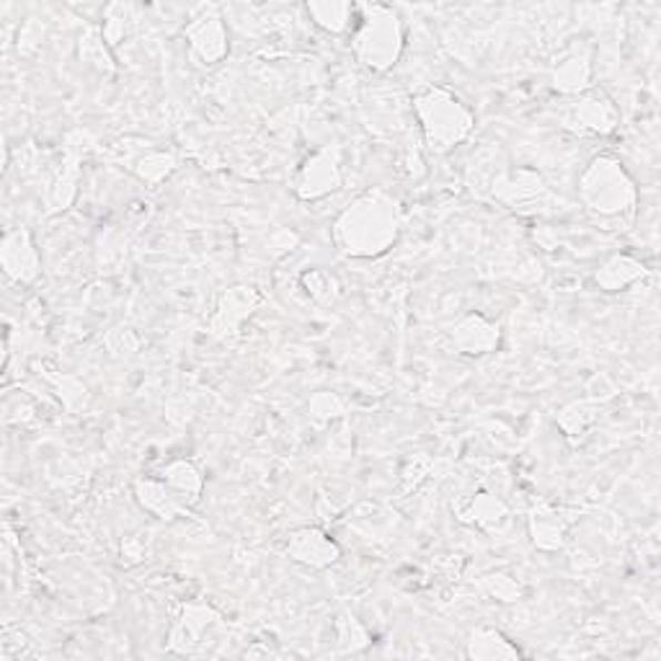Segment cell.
Segmentation results:
<instances>
[{
	"mask_svg": "<svg viewBox=\"0 0 661 661\" xmlns=\"http://www.w3.org/2000/svg\"><path fill=\"white\" fill-rule=\"evenodd\" d=\"M258 305H262V295H258L254 287L243 285V287L227 289V293L220 297L215 316L210 318L212 334L220 338L235 336L243 321H246Z\"/></svg>",
	"mask_w": 661,
	"mask_h": 661,
	"instance_id": "8fae6325",
	"label": "cell"
},
{
	"mask_svg": "<svg viewBox=\"0 0 661 661\" xmlns=\"http://www.w3.org/2000/svg\"><path fill=\"white\" fill-rule=\"evenodd\" d=\"M287 556L295 563L311 566V569H328L342 558V548L321 527H301V530L289 532Z\"/></svg>",
	"mask_w": 661,
	"mask_h": 661,
	"instance_id": "9c48e42d",
	"label": "cell"
},
{
	"mask_svg": "<svg viewBox=\"0 0 661 661\" xmlns=\"http://www.w3.org/2000/svg\"><path fill=\"white\" fill-rule=\"evenodd\" d=\"M509 515L507 504L501 499H496L491 494H478L470 499L468 509L462 511V522H470V525H478V527H494L499 525L504 517Z\"/></svg>",
	"mask_w": 661,
	"mask_h": 661,
	"instance_id": "7402d4cb",
	"label": "cell"
},
{
	"mask_svg": "<svg viewBox=\"0 0 661 661\" xmlns=\"http://www.w3.org/2000/svg\"><path fill=\"white\" fill-rule=\"evenodd\" d=\"M0 266L3 274L16 285H31L42 274V262L34 238L27 227H11L6 231L3 243H0Z\"/></svg>",
	"mask_w": 661,
	"mask_h": 661,
	"instance_id": "52a82bcc",
	"label": "cell"
},
{
	"mask_svg": "<svg viewBox=\"0 0 661 661\" xmlns=\"http://www.w3.org/2000/svg\"><path fill=\"white\" fill-rule=\"evenodd\" d=\"M159 476H161V481L169 486V489L176 494L181 501L186 504V507H192V504L200 501L202 489H204V476H202V470L196 468L194 460H186V458L173 460L161 470Z\"/></svg>",
	"mask_w": 661,
	"mask_h": 661,
	"instance_id": "2e32d148",
	"label": "cell"
},
{
	"mask_svg": "<svg viewBox=\"0 0 661 661\" xmlns=\"http://www.w3.org/2000/svg\"><path fill=\"white\" fill-rule=\"evenodd\" d=\"M579 200L597 223L623 225L628 217H633L639 192L623 163L612 155H600L579 176Z\"/></svg>",
	"mask_w": 661,
	"mask_h": 661,
	"instance_id": "7a4b0ae2",
	"label": "cell"
},
{
	"mask_svg": "<svg viewBox=\"0 0 661 661\" xmlns=\"http://www.w3.org/2000/svg\"><path fill=\"white\" fill-rule=\"evenodd\" d=\"M184 37L189 42V54L194 62L210 68L217 65L225 58L231 44H227V29L223 16L215 6H202L192 21L186 23Z\"/></svg>",
	"mask_w": 661,
	"mask_h": 661,
	"instance_id": "5b68a950",
	"label": "cell"
},
{
	"mask_svg": "<svg viewBox=\"0 0 661 661\" xmlns=\"http://www.w3.org/2000/svg\"><path fill=\"white\" fill-rule=\"evenodd\" d=\"M643 274H647V270H643L641 262H635L633 256L618 254L597 270L594 282L602 289H608V293H618V289H623L628 285H633L635 279H641Z\"/></svg>",
	"mask_w": 661,
	"mask_h": 661,
	"instance_id": "e0dca14e",
	"label": "cell"
},
{
	"mask_svg": "<svg viewBox=\"0 0 661 661\" xmlns=\"http://www.w3.org/2000/svg\"><path fill=\"white\" fill-rule=\"evenodd\" d=\"M135 499L148 515L171 522V519L186 517L189 507L165 486L161 478H138L135 481Z\"/></svg>",
	"mask_w": 661,
	"mask_h": 661,
	"instance_id": "9a60e30c",
	"label": "cell"
},
{
	"mask_svg": "<svg viewBox=\"0 0 661 661\" xmlns=\"http://www.w3.org/2000/svg\"><path fill=\"white\" fill-rule=\"evenodd\" d=\"M450 342L460 354L481 357V354H489L499 346L501 334H499V326L491 324L489 318H484L481 313H470V316L460 318L458 324L452 326Z\"/></svg>",
	"mask_w": 661,
	"mask_h": 661,
	"instance_id": "7c38bea8",
	"label": "cell"
},
{
	"mask_svg": "<svg viewBox=\"0 0 661 661\" xmlns=\"http://www.w3.org/2000/svg\"><path fill=\"white\" fill-rule=\"evenodd\" d=\"M336 628H338V641L344 643L346 649H362V647H367V633H365V628L359 626V620L352 616V612H342V618H338V623H336Z\"/></svg>",
	"mask_w": 661,
	"mask_h": 661,
	"instance_id": "cb8c5ba5",
	"label": "cell"
},
{
	"mask_svg": "<svg viewBox=\"0 0 661 661\" xmlns=\"http://www.w3.org/2000/svg\"><path fill=\"white\" fill-rule=\"evenodd\" d=\"M104 42H106L104 31L99 27L89 29L81 37V44H78V58H81V62H85L89 68L96 70V73H114V60L112 54H109V47Z\"/></svg>",
	"mask_w": 661,
	"mask_h": 661,
	"instance_id": "44dd1931",
	"label": "cell"
},
{
	"mask_svg": "<svg viewBox=\"0 0 661 661\" xmlns=\"http://www.w3.org/2000/svg\"><path fill=\"white\" fill-rule=\"evenodd\" d=\"M589 73H592L589 58H587V54L577 52V54H571V58H566L561 65L556 68L553 85L561 93H569V96H579V93L587 91Z\"/></svg>",
	"mask_w": 661,
	"mask_h": 661,
	"instance_id": "d6986e66",
	"label": "cell"
},
{
	"mask_svg": "<svg viewBox=\"0 0 661 661\" xmlns=\"http://www.w3.org/2000/svg\"><path fill=\"white\" fill-rule=\"evenodd\" d=\"M212 618L217 616L210 604H200V602L184 604V612H181V618L176 620V626H173L171 631L169 647L173 651H179V654H192V651L202 643V633L215 623Z\"/></svg>",
	"mask_w": 661,
	"mask_h": 661,
	"instance_id": "5bb4252c",
	"label": "cell"
},
{
	"mask_svg": "<svg viewBox=\"0 0 661 661\" xmlns=\"http://www.w3.org/2000/svg\"><path fill=\"white\" fill-rule=\"evenodd\" d=\"M494 196L511 210L535 212L540 207H548L553 202L550 189L542 184V179L530 169H519L517 173H509L499 181H494Z\"/></svg>",
	"mask_w": 661,
	"mask_h": 661,
	"instance_id": "ba28073f",
	"label": "cell"
},
{
	"mask_svg": "<svg viewBox=\"0 0 661 661\" xmlns=\"http://www.w3.org/2000/svg\"><path fill=\"white\" fill-rule=\"evenodd\" d=\"M305 11L321 29L330 31V34H344V31H349L357 8L352 3H308Z\"/></svg>",
	"mask_w": 661,
	"mask_h": 661,
	"instance_id": "ffe728a7",
	"label": "cell"
},
{
	"mask_svg": "<svg viewBox=\"0 0 661 661\" xmlns=\"http://www.w3.org/2000/svg\"><path fill=\"white\" fill-rule=\"evenodd\" d=\"M398 204L388 192L373 189L359 194L330 227V238L344 256L375 258L398 238Z\"/></svg>",
	"mask_w": 661,
	"mask_h": 661,
	"instance_id": "6da1fadb",
	"label": "cell"
},
{
	"mask_svg": "<svg viewBox=\"0 0 661 661\" xmlns=\"http://www.w3.org/2000/svg\"><path fill=\"white\" fill-rule=\"evenodd\" d=\"M618 109L602 91H584L566 106L563 128L579 135H610L618 128Z\"/></svg>",
	"mask_w": 661,
	"mask_h": 661,
	"instance_id": "8992f818",
	"label": "cell"
},
{
	"mask_svg": "<svg viewBox=\"0 0 661 661\" xmlns=\"http://www.w3.org/2000/svg\"><path fill=\"white\" fill-rule=\"evenodd\" d=\"M352 50L369 70L377 73L390 70L404 52V27H400L398 13L388 6L365 8V19L352 39Z\"/></svg>",
	"mask_w": 661,
	"mask_h": 661,
	"instance_id": "277c9868",
	"label": "cell"
},
{
	"mask_svg": "<svg viewBox=\"0 0 661 661\" xmlns=\"http://www.w3.org/2000/svg\"><path fill=\"white\" fill-rule=\"evenodd\" d=\"M135 171L140 179L148 181V184H159L161 179H165L173 171V159L165 153H148L145 159L138 161Z\"/></svg>",
	"mask_w": 661,
	"mask_h": 661,
	"instance_id": "603a6c76",
	"label": "cell"
},
{
	"mask_svg": "<svg viewBox=\"0 0 661 661\" xmlns=\"http://www.w3.org/2000/svg\"><path fill=\"white\" fill-rule=\"evenodd\" d=\"M466 654L470 659H489V661H499V659H519V649L511 643L507 635H501L494 628H476L470 633L468 641V651Z\"/></svg>",
	"mask_w": 661,
	"mask_h": 661,
	"instance_id": "ac0fdd59",
	"label": "cell"
},
{
	"mask_svg": "<svg viewBox=\"0 0 661 661\" xmlns=\"http://www.w3.org/2000/svg\"><path fill=\"white\" fill-rule=\"evenodd\" d=\"M577 509H558V507H542L532 509L530 515V535L532 542L540 550H558L563 546V535L569 530V525L577 519Z\"/></svg>",
	"mask_w": 661,
	"mask_h": 661,
	"instance_id": "4fadbf2b",
	"label": "cell"
},
{
	"mask_svg": "<svg viewBox=\"0 0 661 661\" xmlns=\"http://www.w3.org/2000/svg\"><path fill=\"white\" fill-rule=\"evenodd\" d=\"M484 589L501 602H517L519 594H522V592H519L517 581L504 577V573H491V577H486L484 579Z\"/></svg>",
	"mask_w": 661,
	"mask_h": 661,
	"instance_id": "484cf974",
	"label": "cell"
},
{
	"mask_svg": "<svg viewBox=\"0 0 661 661\" xmlns=\"http://www.w3.org/2000/svg\"><path fill=\"white\" fill-rule=\"evenodd\" d=\"M338 184H342V171H338L336 155L330 153V148H326V151L313 153L311 159L303 163V169L295 179V192L301 200L313 202L336 192Z\"/></svg>",
	"mask_w": 661,
	"mask_h": 661,
	"instance_id": "30bf717a",
	"label": "cell"
},
{
	"mask_svg": "<svg viewBox=\"0 0 661 661\" xmlns=\"http://www.w3.org/2000/svg\"><path fill=\"white\" fill-rule=\"evenodd\" d=\"M414 112L421 124L424 143L431 153H447L455 145L466 143L476 128V116L452 91L424 89L414 96Z\"/></svg>",
	"mask_w": 661,
	"mask_h": 661,
	"instance_id": "3957f363",
	"label": "cell"
},
{
	"mask_svg": "<svg viewBox=\"0 0 661 661\" xmlns=\"http://www.w3.org/2000/svg\"><path fill=\"white\" fill-rule=\"evenodd\" d=\"M138 346H140L138 336L132 334L130 328L120 326V328L109 330V336H106V349H109V354H112V357H116V359L132 357V354L138 352Z\"/></svg>",
	"mask_w": 661,
	"mask_h": 661,
	"instance_id": "d4e9b609",
	"label": "cell"
},
{
	"mask_svg": "<svg viewBox=\"0 0 661 661\" xmlns=\"http://www.w3.org/2000/svg\"><path fill=\"white\" fill-rule=\"evenodd\" d=\"M561 419H577V424H571L569 429H566V437H579V435H587V429L592 427L594 421V414H587V404H571L569 408H563Z\"/></svg>",
	"mask_w": 661,
	"mask_h": 661,
	"instance_id": "4316f807",
	"label": "cell"
},
{
	"mask_svg": "<svg viewBox=\"0 0 661 661\" xmlns=\"http://www.w3.org/2000/svg\"><path fill=\"white\" fill-rule=\"evenodd\" d=\"M311 414L316 416V419H336V416L344 414V406L334 393H318V396L311 400Z\"/></svg>",
	"mask_w": 661,
	"mask_h": 661,
	"instance_id": "83f0119b",
	"label": "cell"
}]
</instances>
